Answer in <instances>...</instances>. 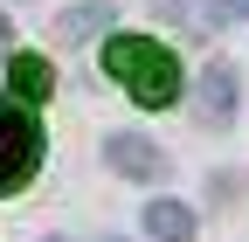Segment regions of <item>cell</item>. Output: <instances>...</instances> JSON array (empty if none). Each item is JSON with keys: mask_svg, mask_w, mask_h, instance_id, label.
<instances>
[{"mask_svg": "<svg viewBox=\"0 0 249 242\" xmlns=\"http://www.w3.org/2000/svg\"><path fill=\"white\" fill-rule=\"evenodd\" d=\"M7 83H14V104H42L55 90V76H49L42 55H7Z\"/></svg>", "mask_w": 249, "mask_h": 242, "instance_id": "obj_6", "label": "cell"}, {"mask_svg": "<svg viewBox=\"0 0 249 242\" xmlns=\"http://www.w3.org/2000/svg\"><path fill=\"white\" fill-rule=\"evenodd\" d=\"M104 69L132 90L145 111L180 104V63H173V49H160L152 35H111L104 42Z\"/></svg>", "mask_w": 249, "mask_h": 242, "instance_id": "obj_1", "label": "cell"}, {"mask_svg": "<svg viewBox=\"0 0 249 242\" xmlns=\"http://www.w3.org/2000/svg\"><path fill=\"white\" fill-rule=\"evenodd\" d=\"M208 21L229 28V21H249V0H208Z\"/></svg>", "mask_w": 249, "mask_h": 242, "instance_id": "obj_8", "label": "cell"}, {"mask_svg": "<svg viewBox=\"0 0 249 242\" xmlns=\"http://www.w3.org/2000/svg\"><path fill=\"white\" fill-rule=\"evenodd\" d=\"M104 166L124 173V180H160V173H166V153H160L145 132H111V138H104Z\"/></svg>", "mask_w": 249, "mask_h": 242, "instance_id": "obj_3", "label": "cell"}, {"mask_svg": "<svg viewBox=\"0 0 249 242\" xmlns=\"http://www.w3.org/2000/svg\"><path fill=\"white\" fill-rule=\"evenodd\" d=\"M0 55H14V21L0 14Z\"/></svg>", "mask_w": 249, "mask_h": 242, "instance_id": "obj_9", "label": "cell"}, {"mask_svg": "<svg viewBox=\"0 0 249 242\" xmlns=\"http://www.w3.org/2000/svg\"><path fill=\"white\" fill-rule=\"evenodd\" d=\"M118 14L104 7V0H83V7H62L55 14V42H90V35H104Z\"/></svg>", "mask_w": 249, "mask_h": 242, "instance_id": "obj_5", "label": "cell"}, {"mask_svg": "<svg viewBox=\"0 0 249 242\" xmlns=\"http://www.w3.org/2000/svg\"><path fill=\"white\" fill-rule=\"evenodd\" d=\"M35 166H42V125H35V111H28V104L7 97V104H0V194L28 187Z\"/></svg>", "mask_w": 249, "mask_h": 242, "instance_id": "obj_2", "label": "cell"}, {"mask_svg": "<svg viewBox=\"0 0 249 242\" xmlns=\"http://www.w3.org/2000/svg\"><path fill=\"white\" fill-rule=\"evenodd\" d=\"M194 97H201V118H208V125H229V118H235V69L229 63H208Z\"/></svg>", "mask_w": 249, "mask_h": 242, "instance_id": "obj_4", "label": "cell"}, {"mask_svg": "<svg viewBox=\"0 0 249 242\" xmlns=\"http://www.w3.org/2000/svg\"><path fill=\"white\" fill-rule=\"evenodd\" d=\"M145 228L160 235V242H187V235H194V207H180V201H152V207H145Z\"/></svg>", "mask_w": 249, "mask_h": 242, "instance_id": "obj_7", "label": "cell"}, {"mask_svg": "<svg viewBox=\"0 0 249 242\" xmlns=\"http://www.w3.org/2000/svg\"><path fill=\"white\" fill-rule=\"evenodd\" d=\"M49 242H62V235H49Z\"/></svg>", "mask_w": 249, "mask_h": 242, "instance_id": "obj_10", "label": "cell"}]
</instances>
